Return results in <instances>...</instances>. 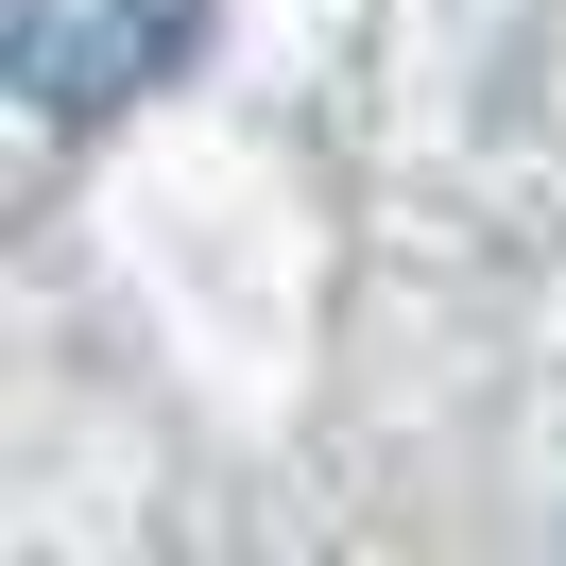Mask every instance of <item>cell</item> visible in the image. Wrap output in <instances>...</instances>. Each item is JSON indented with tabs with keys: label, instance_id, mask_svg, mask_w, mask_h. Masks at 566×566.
Wrapping results in <instances>:
<instances>
[{
	"label": "cell",
	"instance_id": "obj_1",
	"mask_svg": "<svg viewBox=\"0 0 566 566\" xmlns=\"http://www.w3.org/2000/svg\"><path fill=\"white\" fill-rule=\"evenodd\" d=\"M207 35V0H0V70L35 120H120L138 86L189 70Z\"/></svg>",
	"mask_w": 566,
	"mask_h": 566
}]
</instances>
